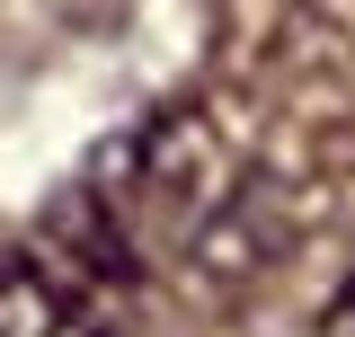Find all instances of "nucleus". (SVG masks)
I'll list each match as a JSON object with an SVG mask.
<instances>
[{
    "instance_id": "nucleus-1",
    "label": "nucleus",
    "mask_w": 355,
    "mask_h": 337,
    "mask_svg": "<svg viewBox=\"0 0 355 337\" xmlns=\"http://www.w3.org/2000/svg\"><path fill=\"white\" fill-rule=\"evenodd\" d=\"M240 187V142L214 125V107H169L98 168V222L125 240V257L187 249Z\"/></svg>"
},
{
    "instance_id": "nucleus-2",
    "label": "nucleus",
    "mask_w": 355,
    "mask_h": 337,
    "mask_svg": "<svg viewBox=\"0 0 355 337\" xmlns=\"http://www.w3.org/2000/svg\"><path fill=\"white\" fill-rule=\"evenodd\" d=\"M133 257L98 213H53L27 249H0V337H125Z\"/></svg>"
},
{
    "instance_id": "nucleus-3",
    "label": "nucleus",
    "mask_w": 355,
    "mask_h": 337,
    "mask_svg": "<svg viewBox=\"0 0 355 337\" xmlns=\"http://www.w3.org/2000/svg\"><path fill=\"white\" fill-rule=\"evenodd\" d=\"M311 337H355V275H347V293L320 311V329H311Z\"/></svg>"
}]
</instances>
